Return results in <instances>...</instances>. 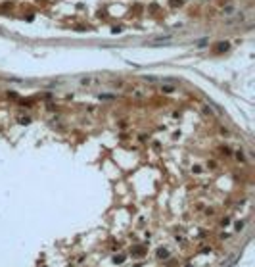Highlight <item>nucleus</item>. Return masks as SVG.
Segmentation results:
<instances>
[{
  "instance_id": "obj_1",
  "label": "nucleus",
  "mask_w": 255,
  "mask_h": 267,
  "mask_svg": "<svg viewBox=\"0 0 255 267\" xmlns=\"http://www.w3.org/2000/svg\"><path fill=\"white\" fill-rule=\"evenodd\" d=\"M167 256H169V252H167V250H157V258H167Z\"/></svg>"
},
{
  "instance_id": "obj_2",
  "label": "nucleus",
  "mask_w": 255,
  "mask_h": 267,
  "mask_svg": "<svg viewBox=\"0 0 255 267\" xmlns=\"http://www.w3.org/2000/svg\"><path fill=\"white\" fill-rule=\"evenodd\" d=\"M123 260H125V256H123V254H121V256H115V258H113L115 263H123Z\"/></svg>"
},
{
  "instance_id": "obj_3",
  "label": "nucleus",
  "mask_w": 255,
  "mask_h": 267,
  "mask_svg": "<svg viewBox=\"0 0 255 267\" xmlns=\"http://www.w3.org/2000/svg\"><path fill=\"white\" fill-rule=\"evenodd\" d=\"M144 254V248H136V250H133V256H142Z\"/></svg>"
}]
</instances>
